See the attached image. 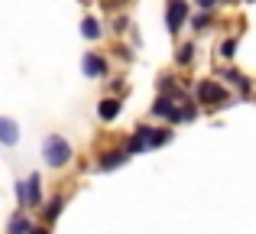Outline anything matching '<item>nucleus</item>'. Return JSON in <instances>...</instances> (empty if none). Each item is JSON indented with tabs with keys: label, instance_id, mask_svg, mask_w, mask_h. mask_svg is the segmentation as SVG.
Segmentation results:
<instances>
[{
	"label": "nucleus",
	"instance_id": "obj_19",
	"mask_svg": "<svg viewBox=\"0 0 256 234\" xmlns=\"http://www.w3.org/2000/svg\"><path fill=\"white\" fill-rule=\"evenodd\" d=\"M26 234H49V231H46V228H30Z\"/></svg>",
	"mask_w": 256,
	"mask_h": 234
},
{
	"label": "nucleus",
	"instance_id": "obj_7",
	"mask_svg": "<svg viewBox=\"0 0 256 234\" xmlns=\"http://www.w3.org/2000/svg\"><path fill=\"white\" fill-rule=\"evenodd\" d=\"M126 159H130L126 150H110V153H104V159H100V169H117V166H124Z\"/></svg>",
	"mask_w": 256,
	"mask_h": 234
},
{
	"label": "nucleus",
	"instance_id": "obj_9",
	"mask_svg": "<svg viewBox=\"0 0 256 234\" xmlns=\"http://www.w3.org/2000/svg\"><path fill=\"white\" fill-rule=\"evenodd\" d=\"M117 114H120V101H117V98H107V101H100V117H104V120H114Z\"/></svg>",
	"mask_w": 256,
	"mask_h": 234
},
{
	"label": "nucleus",
	"instance_id": "obj_5",
	"mask_svg": "<svg viewBox=\"0 0 256 234\" xmlns=\"http://www.w3.org/2000/svg\"><path fill=\"white\" fill-rule=\"evenodd\" d=\"M82 69H84V75H88V78H100V75L107 72V65H104V59H100V56L88 52V56H84V62H82Z\"/></svg>",
	"mask_w": 256,
	"mask_h": 234
},
{
	"label": "nucleus",
	"instance_id": "obj_8",
	"mask_svg": "<svg viewBox=\"0 0 256 234\" xmlns=\"http://www.w3.org/2000/svg\"><path fill=\"white\" fill-rule=\"evenodd\" d=\"M39 176H30L26 179V205H39Z\"/></svg>",
	"mask_w": 256,
	"mask_h": 234
},
{
	"label": "nucleus",
	"instance_id": "obj_2",
	"mask_svg": "<svg viewBox=\"0 0 256 234\" xmlns=\"http://www.w3.org/2000/svg\"><path fill=\"white\" fill-rule=\"evenodd\" d=\"M198 101L201 104H224V101H230V95H227V88L218 85V82H201L198 85Z\"/></svg>",
	"mask_w": 256,
	"mask_h": 234
},
{
	"label": "nucleus",
	"instance_id": "obj_13",
	"mask_svg": "<svg viewBox=\"0 0 256 234\" xmlns=\"http://www.w3.org/2000/svg\"><path fill=\"white\" fill-rule=\"evenodd\" d=\"M62 208H65V198L56 195V198L49 202V211H46V215H49V218H58V215H62Z\"/></svg>",
	"mask_w": 256,
	"mask_h": 234
},
{
	"label": "nucleus",
	"instance_id": "obj_3",
	"mask_svg": "<svg viewBox=\"0 0 256 234\" xmlns=\"http://www.w3.org/2000/svg\"><path fill=\"white\" fill-rule=\"evenodd\" d=\"M185 13H188L185 0H172L169 10H166V26H169L172 33H178V30H182V23H185Z\"/></svg>",
	"mask_w": 256,
	"mask_h": 234
},
{
	"label": "nucleus",
	"instance_id": "obj_12",
	"mask_svg": "<svg viewBox=\"0 0 256 234\" xmlns=\"http://www.w3.org/2000/svg\"><path fill=\"white\" fill-rule=\"evenodd\" d=\"M224 78H227V82H234V85H237L240 91H244V95H246V91H250V82H246V78L240 75V72H234V69H230V72H227Z\"/></svg>",
	"mask_w": 256,
	"mask_h": 234
},
{
	"label": "nucleus",
	"instance_id": "obj_6",
	"mask_svg": "<svg viewBox=\"0 0 256 234\" xmlns=\"http://www.w3.org/2000/svg\"><path fill=\"white\" fill-rule=\"evenodd\" d=\"M152 111H156L159 117H166V120H175V124L182 120V111L175 108V101H172V98H159V101H156V108H152Z\"/></svg>",
	"mask_w": 256,
	"mask_h": 234
},
{
	"label": "nucleus",
	"instance_id": "obj_11",
	"mask_svg": "<svg viewBox=\"0 0 256 234\" xmlns=\"http://www.w3.org/2000/svg\"><path fill=\"white\" fill-rule=\"evenodd\" d=\"M26 231H30V221H26L23 215H16L10 221V228H6V234H26Z\"/></svg>",
	"mask_w": 256,
	"mask_h": 234
},
{
	"label": "nucleus",
	"instance_id": "obj_10",
	"mask_svg": "<svg viewBox=\"0 0 256 234\" xmlns=\"http://www.w3.org/2000/svg\"><path fill=\"white\" fill-rule=\"evenodd\" d=\"M82 36L84 39H98L100 36V26H98V20H94V17H88L84 23H82Z\"/></svg>",
	"mask_w": 256,
	"mask_h": 234
},
{
	"label": "nucleus",
	"instance_id": "obj_1",
	"mask_svg": "<svg viewBox=\"0 0 256 234\" xmlns=\"http://www.w3.org/2000/svg\"><path fill=\"white\" fill-rule=\"evenodd\" d=\"M42 153H46V163H49L52 169H62V166L72 159V143L65 137H58V133H52V137H46Z\"/></svg>",
	"mask_w": 256,
	"mask_h": 234
},
{
	"label": "nucleus",
	"instance_id": "obj_15",
	"mask_svg": "<svg viewBox=\"0 0 256 234\" xmlns=\"http://www.w3.org/2000/svg\"><path fill=\"white\" fill-rule=\"evenodd\" d=\"M234 49H237V39H224V43H220V56L224 59H230Z\"/></svg>",
	"mask_w": 256,
	"mask_h": 234
},
{
	"label": "nucleus",
	"instance_id": "obj_18",
	"mask_svg": "<svg viewBox=\"0 0 256 234\" xmlns=\"http://www.w3.org/2000/svg\"><path fill=\"white\" fill-rule=\"evenodd\" d=\"M214 4H218V0H198V7H201V10H204V13H208V10H211V7H214Z\"/></svg>",
	"mask_w": 256,
	"mask_h": 234
},
{
	"label": "nucleus",
	"instance_id": "obj_4",
	"mask_svg": "<svg viewBox=\"0 0 256 234\" xmlns=\"http://www.w3.org/2000/svg\"><path fill=\"white\" fill-rule=\"evenodd\" d=\"M0 143H4V146H16L20 143V127H16V120L0 117Z\"/></svg>",
	"mask_w": 256,
	"mask_h": 234
},
{
	"label": "nucleus",
	"instance_id": "obj_21",
	"mask_svg": "<svg viewBox=\"0 0 256 234\" xmlns=\"http://www.w3.org/2000/svg\"><path fill=\"white\" fill-rule=\"evenodd\" d=\"M250 4H253V0H250Z\"/></svg>",
	"mask_w": 256,
	"mask_h": 234
},
{
	"label": "nucleus",
	"instance_id": "obj_16",
	"mask_svg": "<svg viewBox=\"0 0 256 234\" xmlns=\"http://www.w3.org/2000/svg\"><path fill=\"white\" fill-rule=\"evenodd\" d=\"M192 23H194V30H204V26H208V13H198Z\"/></svg>",
	"mask_w": 256,
	"mask_h": 234
},
{
	"label": "nucleus",
	"instance_id": "obj_14",
	"mask_svg": "<svg viewBox=\"0 0 256 234\" xmlns=\"http://www.w3.org/2000/svg\"><path fill=\"white\" fill-rule=\"evenodd\" d=\"M192 56H194V46H182V49H178V65H188Z\"/></svg>",
	"mask_w": 256,
	"mask_h": 234
},
{
	"label": "nucleus",
	"instance_id": "obj_17",
	"mask_svg": "<svg viewBox=\"0 0 256 234\" xmlns=\"http://www.w3.org/2000/svg\"><path fill=\"white\" fill-rule=\"evenodd\" d=\"M16 198L20 205H26V182H16Z\"/></svg>",
	"mask_w": 256,
	"mask_h": 234
},
{
	"label": "nucleus",
	"instance_id": "obj_20",
	"mask_svg": "<svg viewBox=\"0 0 256 234\" xmlns=\"http://www.w3.org/2000/svg\"><path fill=\"white\" fill-rule=\"evenodd\" d=\"M107 4H124V0H107Z\"/></svg>",
	"mask_w": 256,
	"mask_h": 234
}]
</instances>
